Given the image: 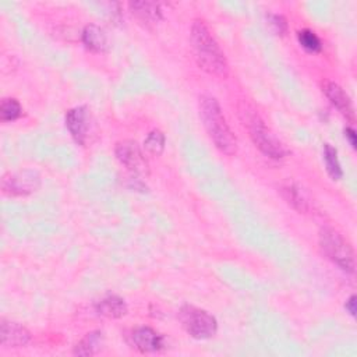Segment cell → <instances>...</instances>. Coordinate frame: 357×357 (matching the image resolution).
Instances as JSON below:
<instances>
[{
  "label": "cell",
  "mask_w": 357,
  "mask_h": 357,
  "mask_svg": "<svg viewBox=\"0 0 357 357\" xmlns=\"http://www.w3.org/2000/svg\"><path fill=\"white\" fill-rule=\"evenodd\" d=\"M345 308H346V311L349 312V314H350L352 317H356L357 308H356V296H354V295L347 299V301H346V304H345Z\"/></svg>",
  "instance_id": "603a6c76"
},
{
  "label": "cell",
  "mask_w": 357,
  "mask_h": 357,
  "mask_svg": "<svg viewBox=\"0 0 357 357\" xmlns=\"http://www.w3.org/2000/svg\"><path fill=\"white\" fill-rule=\"evenodd\" d=\"M281 192H282V196L286 200V203L289 205H292L295 209H297L299 212H307L310 209L308 200L299 186L288 185V186L282 187Z\"/></svg>",
  "instance_id": "2e32d148"
},
{
  "label": "cell",
  "mask_w": 357,
  "mask_h": 357,
  "mask_svg": "<svg viewBox=\"0 0 357 357\" xmlns=\"http://www.w3.org/2000/svg\"><path fill=\"white\" fill-rule=\"evenodd\" d=\"M41 187V176L38 172L24 169L16 173H9L3 177L2 189L10 196H28Z\"/></svg>",
  "instance_id": "8992f818"
},
{
  "label": "cell",
  "mask_w": 357,
  "mask_h": 357,
  "mask_svg": "<svg viewBox=\"0 0 357 357\" xmlns=\"http://www.w3.org/2000/svg\"><path fill=\"white\" fill-rule=\"evenodd\" d=\"M200 117L216 148L227 155L236 154L238 140L215 98H200Z\"/></svg>",
  "instance_id": "7a4b0ae2"
},
{
  "label": "cell",
  "mask_w": 357,
  "mask_h": 357,
  "mask_svg": "<svg viewBox=\"0 0 357 357\" xmlns=\"http://www.w3.org/2000/svg\"><path fill=\"white\" fill-rule=\"evenodd\" d=\"M144 148L152 155H161L165 148V136L161 130H152L144 140Z\"/></svg>",
  "instance_id": "ffe728a7"
},
{
  "label": "cell",
  "mask_w": 357,
  "mask_h": 357,
  "mask_svg": "<svg viewBox=\"0 0 357 357\" xmlns=\"http://www.w3.org/2000/svg\"><path fill=\"white\" fill-rule=\"evenodd\" d=\"M324 159H325V165H327V170H328L330 176L334 178V181H339V178L343 176V172H342V168H341V163L338 159V152L330 144L324 146Z\"/></svg>",
  "instance_id": "e0dca14e"
},
{
  "label": "cell",
  "mask_w": 357,
  "mask_h": 357,
  "mask_svg": "<svg viewBox=\"0 0 357 357\" xmlns=\"http://www.w3.org/2000/svg\"><path fill=\"white\" fill-rule=\"evenodd\" d=\"M102 346H104V334L101 331L89 332L74 347V354H77V356H94V354L101 352Z\"/></svg>",
  "instance_id": "9a60e30c"
},
{
  "label": "cell",
  "mask_w": 357,
  "mask_h": 357,
  "mask_svg": "<svg viewBox=\"0 0 357 357\" xmlns=\"http://www.w3.org/2000/svg\"><path fill=\"white\" fill-rule=\"evenodd\" d=\"M66 126L77 144L84 146L88 133V111L85 106H77L67 112Z\"/></svg>",
  "instance_id": "9c48e42d"
},
{
  "label": "cell",
  "mask_w": 357,
  "mask_h": 357,
  "mask_svg": "<svg viewBox=\"0 0 357 357\" xmlns=\"http://www.w3.org/2000/svg\"><path fill=\"white\" fill-rule=\"evenodd\" d=\"M192 43L196 59L203 70L218 77L228 76L227 58L203 21H194L192 27Z\"/></svg>",
  "instance_id": "6da1fadb"
},
{
  "label": "cell",
  "mask_w": 357,
  "mask_h": 357,
  "mask_svg": "<svg viewBox=\"0 0 357 357\" xmlns=\"http://www.w3.org/2000/svg\"><path fill=\"white\" fill-rule=\"evenodd\" d=\"M131 342L139 350L144 353L158 352L163 347V336L148 327L134 330L131 332Z\"/></svg>",
  "instance_id": "8fae6325"
},
{
  "label": "cell",
  "mask_w": 357,
  "mask_h": 357,
  "mask_svg": "<svg viewBox=\"0 0 357 357\" xmlns=\"http://www.w3.org/2000/svg\"><path fill=\"white\" fill-rule=\"evenodd\" d=\"M116 158L124 165L128 170L136 174H147L148 173V161L146 159L144 152L139 147L137 143L126 140L116 146Z\"/></svg>",
  "instance_id": "52a82bcc"
},
{
  "label": "cell",
  "mask_w": 357,
  "mask_h": 357,
  "mask_svg": "<svg viewBox=\"0 0 357 357\" xmlns=\"http://www.w3.org/2000/svg\"><path fill=\"white\" fill-rule=\"evenodd\" d=\"M268 21H270V25L274 28V31L277 34L285 35L288 32V23H286L284 16L270 14V16H268Z\"/></svg>",
  "instance_id": "44dd1931"
},
{
  "label": "cell",
  "mask_w": 357,
  "mask_h": 357,
  "mask_svg": "<svg viewBox=\"0 0 357 357\" xmlns=\"http://www.w3.org/2000/svg\"><path fill=\"white\" fill-rule=\"evenodd\" d=\"M345 137L349 141V144L352 146V148L356 150V144H357V141H356V131L352 127H346L345 128Z\"/></svg>",
  "instance_id": "7402d4cb"
},
{
  "label": "cell",
  "mask_w": 357,
  "mask_h": 357,
  "mask_svg": "<svg viewBox=\"0 0 357 357\" xmlns=\"http://www.w3.org/2000/svg\"><path fill=\"white\" fill-rule=\"evenodd\" d=\"M81 38H82V43L85 45V48L91 52L104 54L109 48L108 36H106L105 31L95 24L87 25L82 31Z\"/></svg>",
  "instance_id": "7c38bea8"
},
{
  "label": "cell",
  "mask_w": 357,
  "mask_h": 357,
  "mask_svg": "<svg viewBox=\"0 0 357 357\" xmlns=\"http://www.w3.org/2000/svg\"><path fill=\"white\" fill-rule=\"evenodd\" d=\"M178 320L186 332L194 339H209L218 331V323L205 310L194 306H183L178 311Z\"/></svg>",
  "instance_id": "5b68a950"
},
{
  "label": "cell",
  "mask_w": 357,
  "mask_h": 357,
  "mask_svg": "<svg viewBox=\"0 0 357 357\" xmlns=\"http://www.w3.org/2000/svg\"><path fill=\"white\" fill-rule=\"evenodd\" d=\"M324 93L327 98L331 101V104L350 122L354 120V108L347 97V94L343 91V88L338 85L336 82H325Z\"/></svg>",
  "instance_id": "30bf717a"
},
{
  "label": "cell",
  "mask_w": 357,
  "mask_h": 357,
  "mask_svg": "<svg viewBox=\"0 0 357 357\" xmlns=\"http://www.w3.org/2000/svg\"><path fill=\"white\" fill-rule=\"evenodd\" d=\"M297 39H299V43L301 45V47L306 51H308V52L317 54L323 48L320 38L314 32H312L311 30H301V31H299L297 32Z\"/></svg>",
  "instance_id": "ac0fdd59"
},
{
  "label": "cell",
  "mask_w": 357,
  "mask_h": 357,
  "mask_svg": "<svg viewBox=\"0 0 357 357\" xmlns=\"http://www.w3.org/2000/svg\"><path fill=\"white\" fill-rule=\"evenodd\" d=\"M31 339L28 330L17 323L2 320L0 324V343L5 347H23Z\"/></svg>",
  "instance_id": "ba28073f"
},
{
  "label": "cell",
  "mask_w": 357,
  "mask_h": 357,
  "mask_svg": "<svg viewBox=\"0 0 357 357\" xmlns=\"http://www.w3.org/2000/svg\"><path fill=\"white\" fill-rule=\"evenodd\" d=\"M97 312L106 319H122L127 314V304L119 296H108L97 304Z\"/></svg>",
  "instance_id": "5bb4252c"
},
{
  "label": "cell",
  "mask_w": 357,
  "mask_h": 357,
  "mask_svg": "<svg viewBox=\"0 0 357 357\" xmlns=\"http://www.w3.org/2000/svg\"><path fill=\"white\" fill-rule=\"evenodd\" d=\"M128 6L133 16H136L141 23L147 25H154L162 20V10L158 3L133 2Z\"/></svg>",
  "instance_id": "4fadbf2b"
},
{
  "label": "cell",
  "mask_w": 357,
  "mask_h": 357,
  "mask_svg": "<svg viewBox=\"0 0 357 357\" xmlns=\"http://www.w3.org/2000/svg\"><path fill=\"white\" fill-rule=\"evenodd\" d=\"M320 246L323 253L343 271L354 273V253L343 236L331 228L320 232Z\"/></svg>",
  "instance_id": "277c9868"
},
{
  "label": "cell",
  "mask_w": 357,
  "mask_h": 357,
  "mask_svg": "<svg viewBox=\"0 0 357 357\" xmlns=\"http://www.w3.org/2000/svg\"><path fill=\"white\" fill-rule=\"evenodd\" d=\"M21 105L14 98H6L0 105V119L3 122H13L21 116Z\"/></svg>",
  "instance_id": "d6986e66"
},
{
  "label": "cell",
  "mask_w": 357,
  "mask_h": 357,
  "mask_svg": "<svg viewBox=\"0 0 357 357\" xmlns=\"http://www.w3.org/2000/svg\"><path fill=\"white\" fill-rule=\"evenodd\" d=\"M242 113L244 115V124L249 128L250 137L255 144V147L268 158L282 159L286 155L285 147L274 136V133L265 126V123L260 119V116L255 112L249 109H246Z\"/></svg>",
  "instance_id": "3957f363"
}]
</instances>
